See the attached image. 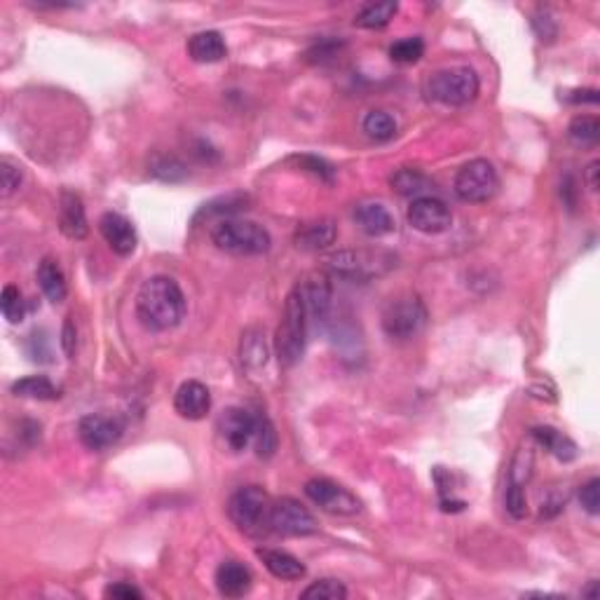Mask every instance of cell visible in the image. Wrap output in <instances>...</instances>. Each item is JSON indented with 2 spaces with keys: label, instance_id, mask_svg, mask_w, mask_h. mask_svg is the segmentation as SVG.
<instances>
[{
  "label": "cell",
  "instance_id": "obj_11",
  "mask_svg": "<svg viewBox=\"0 0 600 600\" xmlns=\"http://www.w3.org/2000/svg\"><path fill=\"white\" fill-rule=\"evenodd\" d=\"M406 219H408V223L416 227L417 233L423 235H441L453 226V211H450V207L443 202L441 197L436 195L413 200L408 211H406Z\"/></svg>",
  "mask_w": 600,
  "mask_h": 600
},
{
  "label": "cell",
  "instance_id": "obj_29",
  "mask_svg": "<svg viewBox=\"0 0 600 600\" xmlns=\"http://www.w3.org/2000/svg\"><path fill=\"white\" fill-rule=\"evenodd\" d=\"M13 394L24 399H38V401H55V399H59V390L45 375H29V378L17 380L13 385Z\"/></svg>",
  "mask_w": 600,
  "mask_h": 600
},
{
  "label": "cell",
  "instance_id": "obj_3",
  "mask_svg": "<svg viewBox=\"0 0 600 600\" xmlns=\"http://www.w3.org/2000/svg\"><path fill=\"white\" fill-rule=\"evenodd\" d=\"M399 258L387 249H345L326 261V272L349 282H373L397 270Z\"/></svg>",
  "mask_w": 600,
  "mask_h": 600
},
{
  "label": "cell",
  "instance_id": "obj_34",
  "mask_svg": "<svg viewBox=\"0 0 600 600\" xmlns=\"http://www.w3.org/2000/svg\"><path fill=\"white\" fill-rule=\"evenodd\" d=\"M424 55V40L423 38H401L390 47V56L397 64H416L420 62Z\"/></svg>",
  "mask_w": 600,
  "mask_h": 600
},
{
  "label": "cell",
  "instance_id": "obj_18",
  "mask_svg": "<svg viewBox=\"0 0 600 600\" xmlns=\"http://www.w3.org/2000/svg\"><path fill=\"white\" fill-rule=\"evenodd\" d=\"M355 223L368 237H385L397 230L392 211L380 202H364L355 209Z\"/></svg>",
  "mask_w": 600,
  "mask_h": 600
},
{
  "label": "cell",
  "instance_id": "obj_26",
  "mask_svg": "<svg viewBox=\"0 0 600 600\" xmlns=\"http://www.w3.org/2000/svg\"><path fill=\"white\" fill-rule=\"evenodd\" d=\"M246 204H249V195H244V193H230V195L216 197V200L207 202L204 207H200L193 223L197 226L200 221H209V219H221L223 221L226 216L237 214V211L246 209Z\"/></svg>",
  "mask_w": 600,
  "mask_h": 600
},
{
  "label": "cell",
  "instance_id": "obj_27",
  "mask_svg": "<svg viewBox=\"0 0 600 600\" xmlns=\"http://www.w3.org/2000/svg\"><path fill=\"white\" fill-rule=\"evenodd\" d=\"M390 185L397 190L399 195L413 197V200L432 195V188H434L432 178L424 176L420 169H399V172L390 178Z\"/></svg>",
  "mask_w": 600,
  "mask_h": 600
},
{
  "label": "cell",
  "instance_id": "obj_2",
  "mask_svg": "<svg viewBox=\"0 0 600 600\" xmlns=\"http://www.w3.org/2000/svg\"><path fill=\"white\" fill-rule=\"evenodd\" d=\"M307 329H310V319H307L305 300L296 284L284 300L282 319H279L275 333V355L282 366L291 368L303 359L307 345Z\"/></svg>",
  "mask_w": 600,
  "mask_h": 600
},
{
  "label": "cell",
  "instance_id": "obj_35",
  "mask_svg": "<svg viewBox=\"0 0 600 600\" xmlns=\"http://www.w3.org/2000/svg\"><path fill=\"white\" fill-rule=\"evenodd\" d=\"M305 600H345L347 598V588L338 579H319L300 594Z\"/></svg>",
  "mask_w": 600,
  "mask_h": 600
},
{
  "label": "cell",
  "instance_id": "obj_36",
  "mask_svg": "<svg viewBox=\"0 0 600 600\" xmlns=\"http://www.w3.org/2000/svg\"><path fill=\"white\" fill-rule=\"evenodd\" d=\"M0 310H3V317L10 321V324H19L24 319V298H21V291H19L14 284H7L0 294Z\"/></svg>",
  "mask_w": 600,
  "mask_h": 600
},
{
  "label": "cell",
  "instance_id": "obj_41",
  "mask_svg": "<svg viewBox=\"0 0 600 600\" xmlns=\"http://www.w3.org/2000/svg\"><path fill=\"white\" fill-rule=\"evenodd\" d=\"M294 159L300 167H303V169H307L310 174L319 176L321 181H329V184L333 181V167L329 165L326 159L314 158V155H298V158H294Z\"/></svg>",
  "mask_w": 600,
  "mask_h": 600
},
{
  "label": "cell",
  "instance_id": "obj_33",
  "mask_svg": "<svg viewBox=\"0 0 600 600\" xmlns=\"http://www.w3.org/2000/svg\"><path fill=\"white\" fill-rule=\"evenodd\" d=\"M253 446H256V455L261 459H270L277 453L279 439H277L275 424L270 423L265 416H258L256 434H253Z\"/></svg>",
  "mask_w": 600,
  "mask_h": 600
},
{
  "label": "cell",
  "instance_id": "obj_4",
  "mask_svg": "<svg viewBox=\"0 0 600 600\" xmlns=\"http://www.w3.org/2000/svg\"><path fill=\"white\" fill-rule=\"evenodd\" d=\"M211 242L233 256H263L272 246V237L261 223L246 219H223L211 227Z\"/></svg>",
  "mask_w": 600,
  "mask_h": 600
},
{
  "label": "cell",
  "instance_id": "obj_9",
  "mask_svg": "<svg viewBox=\"0 0 600 600\" xmlns=\"http://www.w3.org/2000/svg\"><path fill=\"white\" fill-rule=\"evenodd\" d=\"M270 530L287 537H307L319 530L317 519L307 507L294 500V497H282L272 502V514H270Z\"/></svg>",
  "mask_w": 600,
  "mask_h": 600
},
{
  "label": "cell",
  "instance_id": "obj_48",
  "mask_svg": "<svg viewBox=\"0 0 600 600\" xmlns=\"http://www.w3.org/2000/svg\"><path fill=\"white\" fill-rule=\"evenodd\" d=\"M596 587H598V582H588V587L584 588L582 596H587V598H596Z\"/></svg>",
  "mask_w": 600,
  "mask_h": 600
},
{
  "label": "cell",
  "instance_id": "obj_23",
  "mask_svg": "<svg viewBox=\"0 0 600 600\" xmlns=\"http://www.w3.org/2000/svg\"><path fill=\"white\" fill-rule=\"evenodd\" d=\"M268 343H265V331L252 326L242 333V343H239V362L249 371H258L268 364Z\"/></svg>",
  "mask_w": 600,
  "mask_h": 600
},
{
  "label": "cell",
  "instance_id": "obj_7",
  "mask_svg": "<svg viewBox=\"0 0 600 600\" xmlns=\"http://www.w3.org/2000/svg\"><path fill=\"white\" fill-rule=\"evenodd\" d=\"M455 195L462 200V202L469 204H484L488 200L497 195L500 190V176H497V169L493 167V162L484 158L469 159L467 165H462L455 174L453 181Z\"/></svg>",
  "mask_w": 600,
  "mask_h": 600
},
{
  "label": "cell",
  "instance_id": "obj_14",
  "mask_svg": "<svg viewBox=\"0 0 600 600\" xmlns=\"http://www.w3.org/2000/svg\"><path fill=\"white\" fill-rule=\"evenodd\" d=\"M303 300H305L307 319L324 324L329 313H331V300H333V287L329 272H313L307 275L303 282L298 284Z\"/></svg>",
  "mask_w": 600,
  "mask_h": 600
},
{
  "label": "cell",
  "instance_id": "obj_24",
  "mask_svg": "<svg viewBox=\"0 0 600 600\" xmlns=\"http://www.w3.org/2000/svg\"><path fill=\"white\" fill-rule=\"evenodd\" d=\"M530 436H533L535 441L544 448V450H549L553 458L561 459V462H572V459L577 458L575 441H572L570 436H565L563 432H558V429H553V427H533Z\"/></svg>",
  "mask_w": 600,
  "mask_h": 600
},
{
  "label": "cell",
  "instance_id": "obj_25",
  "mask_svg": "<svg viewBox=\"0 0 600 600\" xmlns=\"http://www.w3.org/2000/svg\"><path fill=\"white\" fill-rule=\"evenodd\" d=\"M38 284L43 288L45 298L49 303H62L68 294L66 287V277H64L62 268L56 265V261L52 258H43L40 265H38Z\"/></svg>",
  "mask_w": 600,
  "mask_h": 600
},
{
  "label": "cell",
  "instance_id": "obj_43",
  "mask_svg": "<svg viewBox=\"0 0 600 600\" xmlns=\"http://www.w3.org/2000/svg\"><path fill=\"white\" fill-rule=\"evenodd\" d=\"M530 474H533V453L530 450H521V453L516 455L514 467H511V481L523 485L530 478Z\"/></svg>",
  "mask_w": 600,
  "mask_h": 600
},
{
  "label": "cell",
  "instance_id": "obj_42",
  "mask_svg": "<svg viewBox=\"0 0 600 600\" xmlns=\"http://www.w3.org/2000/svg\"><path fill=\"white\" fill-rule=\"evenodd\" d=\"M579 502L591 516H598L600 511V478H591L579 490Z\"/></svg>",
  "mask_w": 600,
  "mask_h": 600
},
{
  "label": "cell",
  "instance_id": "obj_21",
  "mask_svg": "<svg viewBox=\"0 0 600 600\" xmlns=\"http://www.w3.org/2000/svg\"><path fill=\"white\" fill-rule=\"evenodd\" d=\"M256 556L261 558V563L268 568V572L282 582H296V579H303L305 577V565L300 563L298 558L291 556V553L282 552V549H256Z\"/></svg>",
  "mask_w": 600,
  "mask_h": 600
},
{
  "label": "cell",
  "instance_id": "obj_28",
  "mask_svg": "<svg viewBox=\"0 0 600 600\" xmlns=\"http://www.w3.org/2000/svg\"><path fill=\"white\" fill-rule=\"evenodd\" d=\"M397 13H399V3H394V0L368 3V5H364L362 10L356 13L355 24L359 26V29H371V31H375V29H385Z\"/></svg>",
  "mask_w": 600,
  "mask_h": 600
},
{
  "label": "cell",
  "instance_id": "obj_1",
  "mask_svg": "<svg viewBox=\"0 0 600 600\" xmlns=\"http://www.w3.org/2000/svg\"><path fill=\"white\" fill-rule=\"evenodd\" d=\"M188 303L176 279L167 275H155L136 296V317L148 331H172L185 319Z\"/></svg>",
  "mask_w": 600,
  "mask_h": 600
},
{
  "label": "cell",
  "instance_id": "obj_13",
  "mask_svg": "<svg viewBox=\"0 0 600 600\" xmlns=\"http://www.w3.org/2000/svg\"><path fill=\"white\" fill-rule=\"evenodd\" d=\"M258 416H252L246 408H227L219 420V432H221L223 441L233 453H242L253 443V434H256Z\"/></svg>",
  "mask_w": 600,
  "mask_h": 600
},
{
  "label": "cell",
  "instance_id": "obj_32",
  "mask_svg": "<svg viewBox=\"0 0 600 600\" xmlns=\"http://www.w3.org/2000/svg\"><path fill=\"white\" fill-rule=\"evenodd\" d=\"M150 174L159 181H167V184H178L188 176V169L178 158L174 155H155L150 159Z\"/></svg>",
  "mask_w": 600,
  "mask_h": 600
},
{
  "label": "cell",
  "instance_id": "obj_17",
  "mask_svg": "<svg viewBox=\"0 0 600 600\" xmlns=\"http://www.w3.org/2000/svg\"><path fill=\"white\" fill-rule=\"evenodd\" d=\"M59 227L68 239H85L90 233L85 204H82L78 193L64 190L62 197H59Z\"/></svg>",
  "mask_w": 600,
  "mask_h": 600
},
{
  "label": "cell",
  "instance_id": "obj_47",
  "mask_svg": "<svg viewBox=\"0 0 600 600\" xmlns=\"http://www.w3.org/2000/svg\"><path fill=\"white\" fill-rule=\"evenodd\" d=\"M598 174H600V162H598V159H594V162H591V165L584 169V184H587L588 190H594V193L598 190V185H600Z\"/></svg>",
  "mask_w": 600,
  "mask_h": 600
},
{
  "label": "cell",
  "instance_id": "obj_12",
  "mask_svg": "<svg viewBox=\"0 0 600 600\" xmlns=\"http://www.w3.org/2000/svg\"><path fill=\"white\" fill-rule=\"evenodd\" d=\"M124 434V423L117 416L92 413L78 423V436L87 450L101 453L106 448L116 446Z\"/></svg>",
  "mask_w": 600,
  "mask_h": 600
},
{
  "label": "cell",
  "instance_id": "obj_44",
  "mask_svg": "<svg viewBox=\"0 0 600 600\" xmlns=\"http://www.w3.org/2000/svg\"><path fill=\"white\" fill-rule=\"evenodd\" d=\"M104 596H106V598H113V600H141L143 598L141 591H139L134 584H127V582L111 584V587L104 591Z\"/></svg>",
  "mask_w": 600,
  "mask_h": 600
},
{
  "label": "cell",
  "instance_id": "obj_22",
  "mask_svg": "<svg viewBox=\"0 0 600 600\" xmlns=\"http://www.w3.org/2000/svg\"><path fill=\"white\" fill-rule=\"evenodd\" d=\"M188 55L197 64H216L227 55L226 40L219 31H202L188 40Z\"/></svg>",
  "mask_w": 600,
  "mask_h": 600
},
{
  "label": "cell",
  "instance_id": "obj_45",
  "mask_svg": "<svg viewBox=\"0 0 600 600\" xmlns=\"http://www.w3.org/2000/svg\"><path fill=\"white\" fill-rule=\"evenodd\" d=\"M75 343H78V338H75V324H73V319L68 317L66 321H64V329H62V347H64V352H66V356L75 355Z\"/></svg>",
  "mask_w": 600,
  "mask_h": 600
},
{
  "label": "cell",
  "instance_id": "obj_20",
  "mask_svg": "<svg viewBox=\"0 0 600 600\" xmlns=\"http://www.w3.org/2000/svg\"><path fill=\"white\" fill-rule=\"evenodd\" d=\"M253 577L249 568L237 561H226L216 570V587L226 598H242L252 591Z\"/></svg>",
  "mask_w": 600,
  "mask_h": 600
},
{
  "label": "cell",
  "instance_id": "obj_6",
  "mask_svg": "<svg viewBox=\"0 0 600 600\" xmlns=\"http://www.w3.org/2000/svg\"><path fill=\"white\" fill-rule=\"evenodd\" d=\"M424 90L429 99L443 106H467L478 97L481 82L469 66H453L429 75Z\"/></svg>",
  "mask_w": 600,
  "mask_h": 600
},
{
  "label": "cell",
  "instance_id": "obj_15",
  "mask_svg": "<svg viewBox=\"0 0 600 600\" xmlns=\"http://www.w3.org/2000/svg\"><path fill=\"white\" fill-rule=\"evenodd\" d=\"M99 233H101L106 244L111 246L117 256H132L136 252L139 239H136L134 226L123 214H117V211H106L99 219Z\"/></svg>",
  "mask_w": 600,
  "mask_h": 600
},
{
  "label": "cell",
  "instance_id": "obj_8",
  "mask_svg": "<svg viewBox=\"0 0 600 600\" xmlns=\"http://www.w3.org/2000/svg\"><path fill=\"white\" fill-rule=\"evenodd\" d=\"M427 324V307L417 296H401L382 313V331L392 340H408Z\"/></svg>",
  "mask_w": 600,
  "mask_h": 600
},
{
  "label": "cell",
  "instance_id": "obj_19",
  "mask_svg": "<svg viewBox=\"0 0 600 600\" xmlns=\"http://www.w3.org/2000/svg\"><path fill=\"white\" fill-rule=\"evenodd\" d=\"M338 239V226L331 219H319V221L303 223L296 233L294 242L303 252H324Z\"/></svg>",
  "mask_w": 600,
  "mask_h": 600
},
{
  "label": "cell",
  "instance_id": "obj_5",
  "mask_svg": "<svg viewBox=\"0 0 600 600\" xmlns=\"http://www.w3.org/2000/svg\"><path fill=\"white\" fill-rule=\"evenodd\" d=\"M270 514L272 500L261 485H244L237 488L227 500V516L244 535H265L270 530Z\"/></svg>",
  "mask_w": 600,
  "mask_h": 600
},
{
  "label": "cell",
  "instance_id": "obj_31",
  "mask_svg": "<svg viewBox=\"0 0 600 600\" xmlns=\"http://www.w3.org/2000/svg\"><path fill=\"white\" fill-rule=\"evenodd\" d=\"M362 127L368 139H373V141H390L397 136V120L385 111L366 113Z\"/></svg>",
  "mask_w": 600,
  "mask_h": 600
},
{
  "label": "cell",
  "instance_id": "obj_39",
  "mask_svg": "<svg viewBox=\"0 0 600 600\" xmlns=\"http://www.w3.org/2000/svg\"><path fill=\"white\" fill-rule=\"evenodd\" d=\"M0 181H3V190H0V195H3V200H7V197H13L14 193L21 188L24 176H21V169L14 167L10 159H3V162H0Z\"/></svg>",
  "mask_w": 600,
  "mask_h": 600
},
{
  "label": "cell",
  "instance_id": "obj_38",
  "mask_svg": "<svg viewBox=\"0 0 600 600\" xmlns=\"http://www.w3.org/2000/svg\"><path fill=\"white\" fill-rule=\"evenodd\" d=\"M504 507H507V514L511 516V519H516V521H523V519H526L527 500L521 484H514V481L509 484L507 495H504Z\"/></svg>",
  "mask_w": 600,
  "mask_h": 600
},
{
  "label": "cell",
  "instance_id": "obj_37",
  "mask_svg": "<svg viewBox=\"0 0 600 600\" xmlns=\"http://www.w3.org/2000/svg\"><path fill=\"white\" fill-rule=\"evenodd\" d=\"M530 24H533V31L539 38V43L549 45L558 38V24L549 10H537L530 19Z\"/></svg>",
  "mask_w": 600,
  "mask_h": 600
},
{
  "label": "cell",
  "instance_id": "obj_30",
  "mask_svg": "<svg viewBox=\"0 0 600 600\" xmlns=\"http://www.w3.org/2000/svg\"><path fill=\"white\" fill-rule=\"evenodd\" d=\"M568 136H570V141L582 148L598 146V139H600L598 117H594V116L575 117L568 127Z\"/></svg>",
  "mask_w": 600,
  "mask_h": 600
},
{
  "label": "cell",
  "instance_id": "obj_16",
  "mask_svg": "<svg viewBox=\"0 0 600 600\" xmlns=\"http://www.w3.org/2000/svg\"><path fill=\"white\" fill-rule=\"evenodd\" d=\"M211 408V394L200 380H188L174 394V411L184 420H202Z\"/></svg>",
  "mask_w": 600,
  "mask_h": 600
},
{
  "label": "cell",
  "instance_id": "obj_46",
  "mask_svg": "<svg viewBox=\"0 0 600 600\" xmlns=\"http://www.w3.org/2000/svg\"><path fill=\"white\" fill-rule=\"evenodd\" d=\"M568 101H572V104H598V90H575V92H570Z\"/></svg>",
  "mask_w": 600,
  "mask_h": 600
},
{
  "label": "cell",
  "instance_id": "obj_40",
  "mask_svg": "<svg viewBox=\"0 0 600 600\" xmlns=\"http://www.w3.org/2000/svg\"><path fill=\"white\" fill-rule=\"evenodd\" d=\"M340 47L343 43L340 40H333V38H326L321 43H317L314 47L307 49V59L314 64H324V62H333L338 55H340Z\"/></svg>",
  "mask_w": 600,
  "mask_h": 600
},
{
  "label": "cell",
  "instance_id": "obj_10",
  "mask_svg": "<svg viewBox=\"0 0 600 600\" xmlns=\"http://www.w3.org/2000/svg\"><path fill=\"white\" fill-rule=\"evenodd\" d=\"M305 495L326 514L355 516L362 511V502L331 478H310L305 484Z\"/></svg>",
  "mask_w": 600,
  "mask_h": 600
}]
</instances>
